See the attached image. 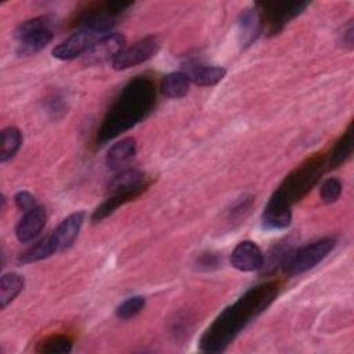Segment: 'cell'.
Masks as SVG:
<instances>
[{
    "instance_id": "6da1fadb",
    "label": "cell",
    "mask_w": 354,
    "mask_h": 354,
    "mask_svg": "<svg viewBox=\"0 0 354 354\" xmlns=\"http://www.w3.org/2000/svg\"><path fill=\"white\" fill-rule=\"evenodd\" d=\"M278 293L279 283L275 281L264 282L246 290L207 326L199 340L201 351L207 354L225 351L241 330L272 304Z\"/></svg>"
},
{
    "instance_id": "7a4b0ae2",
    "label": "cell",
    "mask_w": 354,
    "mask_h": 354,
    "mask_svg": "<svg viewBox=\"0 0 354 354\" xmlns=\"http://www.w3.org/2000/svg\"><path fill=\"white\" fill-rule=\"evenodd\" d=\"M155 102L156 87L153 80L144 75L131 79L106 112L97 131L98 145L116 138L145 119L153 109Z\"/></svg>"
},
{
    "instance_id": "3957f363",
    "label": "cell",
    "mask_w": 354,
    "mask_h": 354,
    "mask_svg": "<svg viewBox=\"0 0 354 354\" xmlns=\"http://www.w3.org/2000/svg\"><path fill=\"white\" fill-rule=\"evenodd\" d=\"M325 166L326 156L324 153L313 155L293 169L271 196L292 207L313 189L325 171Z\"/></svg>"
},
{
    "instance_id": "277c9868",
    "label": "cell",
    "mask_w": 354,
    "mask_h": 354,
    "mask_svg": "<svg viewBox=\"0 0 354 354\" xmlns=\"http://www.w3.org/2000/svg\"><path fill=\"white\" fill-rule=\"evenodd\" d=\"M131 1H104L82 10L73 21L79 30H88L97 35H108L118 19L131 7Z\"/></svg>"
},
{
    "instance_id": "5b68a950",
    "label": "cell",
    "mask_w": 354,
    "mask_h": 354,
    "mask_svg": "<svg viewBox=\"0 0 354 354\" xmlns=\"http://www.w3.org/2000/svg\"><path fill=\"white\" fill-rule=\"evenodd\" d=\"M335 245L336 239L328 236L299 249L289 250L281 263L283 272L288 275H297L311 270L333 250Z\"/></svg>"
},
{
    "instance_id": "8992f818",
    "label": "cell",
    "mask_w": 354,
    "mask_h": 354,
    "mask_svg": "<svg viewBox=\"0 0 354 354\" xmlns=\"http://www.w3.org/2000/svg\"><path fill=\"white\" fill-rule=\"evenodd\" d=\"M307 1H263L257 3L256 8L260 15L261 32L268 36H275L306 8Z\"/></svg>"
},
{
    "instance_id": "52a82bcc",
    "label": "cell",
    "mask_w": 354,
    "mask_h": 354,
    "mask_svg": "<svg viewBox=\"0 0 354 354\" xmlns=\"http://www.w3.org/2000/svg\"><path fill=\"white\" fill-rule=\"evenodd\" d=\"M160 40L158 36H147L134 44L124 47L112 61V66L116 71H124L131 66L140 65L151 59L159 50Z\"/></svg>"
},
{
    "instance_id": "ba28073f",
    "label": "cell",
    "mask_w": 354,
    "mask_h": 354,
    "mask_svg": "<svg viewBox=\"0 0 354 354\" xmlns=\"http://www.w3.org/2000/svg\"><path fill=\"white\" fill-rule=\"evenodd\" d=\"M126 47V39L120 33H108L97 39L84 53L83 61L87 65H98L113 61L115 57Z\"/></svg>"
},
{
    "instance_id": "9c48e42d",
    "label": "cell",
    "mask_w": 354,
    "mask_h": 354,
    "mask_svg": "<svg viewBox=\"0 0 354 354\" xmlns=\"http://www.w3.org/2000/svg\"><path fill=\"white\" fill-rule=\"evenodd\" d=\"M100 37H102V35H97L88 30H77L57 44L53 48V55L62 61L75 59L80 55H84L90 46Z\"/></svg>"
},
{
    "instance_id": "30bf717a",
    "label": "cell",
    "mask_w": 354,
    "mask_h": 354,
    "mask_svg": "<svg viewBox=\"0 0 354 354\" xmlns=\"http://www.w3.org/2000/svg\"><path fill=\"white\" fill-rule=\"evenodd\" d=\"M264 254L260 248L252 241L239 242L231 253V266L239 271H254L263 266Z\"/></svg>"
},
{
    "instance_id": "8fae6325",
    "label": "cell",
    "mask_w": 354,
    "mask_h": 354,
    "mask_svg": "<svg viewBox=\"0 0 354 354\" xmlns=\"http://www.w3.org/2000/svg\"><path fill=\"white\" fill-rule=\"evenodd\" d=\"M83 221H84V212H76L65 217L58 224V227L50 234L54 241L57 252H62L69 246H72V243L75 242V239L80 232Z\"/></svg>"
},
{
    "instance_id": "7c38bea8",
    "label": "cell",
    "mask_w": 354,
    "mask_h": 354,
    "mask_svg": "<svg viewBox=\"0 0 354 354\" xmlns=\"http://www.w3.org/2000/svg\"><path fill=\"white\" fill-rule=\"evenodd\" d=\"M47 214L44 207L36 206L29 212H25L15 227V235L19 242L26 243L36 238L46 225Z\"/></svg>"
},
{
    "instance_id": "4fadbf2b",
    "label": "cell",
    "mask_w": 354,
    "mask_h": 354,
    "mask_svg": "<svg viewBox=\"0 0 354 354\" xmlns=\"http://www.w3.org/2000/svg\"><path fill=\"white\" fill-rule=\"evenodd\" d=\"M148 185L149 183L147 181L145 173L137 169H126V170H120L118 174H115L109 180L106 185V191L109 195H113L119 192L148 188Z\"/></svg>"
},
{
    "instance_id": "5bb4252c",
    "label": "cell",
    "mask_w": 354,
    "mask_h": 354,
    "mask_svg": "<svg viewBox=\"0 0 354 354\" xmlns=\"http://www.w3.org/2000/svg\"><path fill=\"white\" fill-rule=\"evenodd\" d=\"M261 32V22L257 8L242 10L238 18V37L242 47L250 46Z\"/></svg>"
},
{
    "instance_id": "9a60e30c",
    "label": "cell",
    "mask_w": 354,
    "mask_h": 354,
    "mask_svg": "<svg viewBox=\"0 0 354 354\" xmlns=\"http://www.w3.org/2000/svg\"><path fill=\"white\" fill-rule=\"evenodd\" d=\"M137 152V144L133 137H126L115 142L106 153V166L111 170L122 169L124 165H127Z\"/></svg>"
},
{
    "instance_id": "2e32d148",
    "label": "cell",
    "mask_w": 354,
    "mask_h": 354,
    "mask_svg": "<svg viewBox=\"0 0 354 354\" xmlns=\"http://www.w3.org/2000/svg\"><path fill=\"white\" fill-rule=\"evenodd\" d=\"M292 221V207L279 202L275 198H270L264 212H263V223L268 228H286Z\"/></svg>"
},
{
    "instance_id": "e0dca14e",
    "label": "cell",
    "mask_w": 354,
    "mask_h": 354,
    "mask_svg": "<svg viewBox=\"0 0 354 354\" xmlns=\"http://www.w3.org/2000/svg\"><path fill=\"white\" fill-rule=\"evenodd\" d=\"M354 149V130L353 122L347 126L343 136L335 142L329 158L326 159L328 169H337L342 166L353 153Z\"/></svg>"
},
{
    "instance_id": "ac0fdd59",
    "label": "cell",
    "mask_w": 354,
    "mask_h": 354,
    "mask_svg": "<svg viewBox=\"0 0 354 354\" xmlns=\"http://www.w3.org/2000/svg\"><path fill=\"white\" fill-rule=\"evenodd\" d=\"M147 188H140V189H133V191H126V192H119V194H113V195H109V198L102 202L93 213L91 216V221L95 224V223H100L102 221L104 218H106L109 214H112L118 207L123 206L124 203L138 198Z\"/></svg>"
},
{
    "instance_id": "d6986e66",
    "label": "cell",
    "mask_w": 354,
    "mask_h": 354,
    "mask_svg": "<svg viewBox=\"0 0 354 354\" xmlns=\"http://www.w3.org/2000/svg\"><path fill=\"white\" fill-rule=\"evenodd\" d=\"M53 32L51 29H43L36 33L28 35L18 40V47H17V54L19 57H30L41 51L50 41L53 40Z\"/></svg>"
},
{
    "instance_id": "ffe728a7",
    "label": "cell",
    "mask_w": 354,
    "mask_h": 354,
    "mask_svg": "<svg viewBox=\"0 0 354 354\" xmlns=\"http://www.w3.org/2000/svg\"><path fill=\"white\" fill-rule=\"evenodd\" d=\"M189 76L187 72H171L160 82V93L167 98H181L188 93Z\"/></svg>"
},
{
    "instance_id": "44dd1931",
    "label": "cell",
    "mask_w": 354,
    "mask_h": 354,
    "mask_svg": "<svg viewBox=\"0 0 354 354\" xmlns=\"http://www.w3.org/2000/svg\"><path fill=\"white\" fill-rule=\"evenodd\" d=\"M25 281L24 277L17 272H7L0 279V306L6 308L8 303H11L19 292L24 289Z\"/></svg>"
},
{
    "instance_id": "7402d4cb",
    "label": "cell",
    "mask_w": 354,
    "mask_h": 354,
    "mask_svg": "<svg viewBox=\"0 0 354 354\" xmlns=\"http://www.w3.org/2000/svg\"><path fill=\"white\" fill-rule=\"evenodd\" d=\"M225 73L227 71L221 66L199 65V66L191 68V72L188 73V76L191 80H194L195 84L206 87V86L217 84L220 80H223Z\"/></svg>"
},
{
    "instance_id": "603a6c76",
    "label": "cell",
    "mask_w": 354,
    "mask_h": 354,
    "mask_svg": "<svg viewBox=\"0 0 354 354\" xmlns=\"http://www.w3.org/2000/svg\"><path fill=\"white\" fill-rule=\"evenodd\" d=\"M22 144V133L17 127H6L1 130V149L0 162H7L18 152Z\"/></svg>"
},
{
    "instance_id": "cb8c5ba5",
    "label": "cell",
    "mask_w": 354,
    "mask_h": 354,
    "mask_svg": "<svg viewBox=\"0 0 354 354\" xmlns=\"http://www.w3.org/2000/svg\"><path fill=\"white\" fill-rule=\"evenodd\" d=\"M54 253H57L54 241H53L51 235H47L43 239H40L36 245L29 248L26 252H24L19 257V261L24 263V264L35 263V261H40L43 259H47Z\"/></svg>"
},
{
    "instance_id": "d4e9b609",
    "label": "cell",
    "mask_w": 354,
    "mask_h": 354,
    "mask_svg": "<svg viewBox=\"0 0 354 354\" xmlns=\"http://www.w3.org/2000/svg\"><path fill=\"white\" fill-rule=\"evenodd\" d=\"M72 343V339L66 335H51L37 343L36 351L43 354H66L71 353Z\"/></svg>"
},
{
    "instance_id": "484cf974",
    "label": "cell",
    "mask_w": 354,
    "mask_h": 354,
    "mask_svg": "<svg viewBox=\"0 0 354 354\" xmlns=\"http://www.w3.org/2000/svg\"><path fill=\"white\" fill-rule=\"evenodd\" d=\"M292 245H290V239L288 238L286 241H281L278 243H275L270 252L266 254L264 260H263V266H261V271L263 272H271L275 270V267L281 266L282 260L285 259V256L288 254L289 250H292Z\"/></svg>"
},
{
    "instance_id": "4316f807",
    "label": "cell",
    "mask_w": 354,
    "mask_h": 354,
    "mask_svg": "<svg viewBox=\"0 0 354 354\" xmlns=\"http://www.w3.org/2000/svg\"><path fill=\"white\" fill-rule=\"evenodd\" d=\"M51 17L50 15H40V17H35V18H30L28 21H24L21 22L15 32H14V36L17 40H21L22 37L28 36V35H32V33H36L39 30H43V29H48L50 25H51Z\"/></svg>"
},
{
    "instance_id": "83f0119b",
    "label": "cell",
    "mask_w": 354,
    "mask_h": 354,
    "mask_svg": "<svg viewBox=\"0 0 354 354\" xmlns=\"http://www.w3.org/2000/svg\"><path fill=\"white\" fill-rule=\"evenodd\" d=\"M144 306H145V297L131 296L116 307L115 314L119 319H130L136 317L144 308Z\"/></svg>"
},
{
    "instance_id": "f1b7e54d",
    "label": "cell",
    "mask_w": 354,
    "mask_h": 354,
    "mask_svg": "<svg viewBox=\"0 0 354 354\" xmlns=\"http://www.w3.org/2000/svg\"><path fill=\"white\" fill-rule=\"evenodd\" d=\"M340 194H342V183L335 177L325 180L319 188L321 201L326 205L335 203L339 199Z\"/></svg>"
},
{
    "instance_id": "f546056e",
    "label": "cell",
    "mask_w": 354,
    "mask_h": 354,
    "mask_svg": "<svg viewBox=\"0 0 354 354\" xmlns=\"http://www.w3.org/2000/svg\"><path fill=\"white\" fill-rule=\"evenodd\" d=\"M14 202H15V206H17L19 210H22L24 213H25V212H29V210H32L33 207L37 206L35 196H33L30 192H28V191H19V192L14 196Z\"/></svg>"
},
{
    "instance_id": "4dcf8cb0",
    "label": "cell",
    "mask_w": 354,
    "mask_h": 354,
    "mask_svg": "<svg viewBox=\"0 0 354 354\" xmlns=\"http://www.w3.org/2000/svg\"><path fill=\"white\" fill-rule=\"evenodd\" d=\"M339 44H342L343 48L353 50V44H354V28H353V21H351V19L343 26V32L339 33Z\"/></svg>"
},
{
    "instance_id": "1f68e13d",
    "label": "cell",
    "mask_w": 354,
    "mask_h": 354,
    "mask_svg": "<svg viewBox=\"0 0 354 354\" xmlns=\"http://www.w3.org/2000/svg\"><path fill=\"white\" fill-rule=\"evenodd\" d=\"M199 268H206V270H210L213 267H216L218 264V257L213 253H203L199 259H198V263Z\"/></svg>"
}]
</instances>
